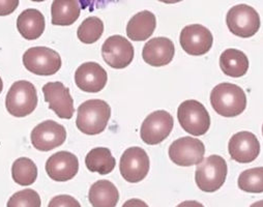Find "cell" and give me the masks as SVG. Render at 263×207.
I'll return each instance as SVG.
<instances>
[{"mask_svg": "<svg viewBox=\"0 0 263 207\" xmlns=\"http://www.w3.org/2000/svg\"><path fill=\"white\" fill-rule=\"evenodd\" d=\"M76 125L85 135H99L105 130L111 116V108L102 100H89L79 106Z\"/></svg>", "mask_w": 263, "mask_h": 207, "instance_id": "6da1fadb", "label": "cell"}, {"mask_svg": "<svg viewBox=\"0 0 263 207\" xmlns=\"http://www.w3.org/2000/svg\"><path fill=\"white\" fill-rule=\"evenodd\" d=\"M214 110L224 117H235L247 107V97L242 88L232 83H221L211 93Z\"/></svg>", "mask_w": 263, "mask_h": 207, "instance_id": "7a4b0ae2", "label": "cell"}, {"mask_svg": "<svg viewBox=\"0 0 263 207\" xmlns=\"http://www.w3.org/2000/svg\"><path fill=\"white\" fill-rule=\"evenodd\" d=\"M227 172V163L222 157L210 156L196 168V184L203 192L214 193L223 186Z\"/></svg>", "mask_w": 263, "mask_h": 207, "instance_id": "3957f363", "label": "cell"}, {"mask_svg": "<svg viewBox=\"0 0 263 207\" xmlns=\"http://www.w3.org/2000/svg\"><path fill=\"white\" fill-rule=\"evenodd\" d=\"M37 106L35 86L28 81L15 82L6 98L8 112L15 117H25L31 114Z\"/></svg>", "mask_w": 263, "mask_h": 207, "instance_id": "277c9868", "label": "cell"}, {"mask_svg": "<svg viewBox=\"0 0 263 207\" xmlns=\"http://www.w3.org/2000/svg\"><path fill=\"white\" fill-rule=\"evenodd\" d=\"M177 117L181 127L193 136L204 135L211 126V116L206 108L198 101L182 102L177 110Z\"/></svg>", "mask_w": 263, "mask_h": 207, "instance_id": "5b68a950", "label": "cell"}, {"mask_svg": "<svg viewBox=\"0 0 263 207\" xmlns=\"http://www.w3.org/2000/svg\"><path fill=\"white\" fill-rule=\"evenodd\" d=\"M23 64L27 71L39 76H52L61 67L60 55L47 47H32L23 55Z\"/></svg>", "mask_w": 263, "mask_h": 207, "instance_id": "8992f818", "label": "cell"}, {"mask_svg": "<svg viewBox=\"0 0 263 207\" xmlns=\"http://www.w3.org/2000/svg\"><path fill=\"white\" fill-rule=\"evenodd\" d=\"M226 23L234 35L251 37L260 28V17L255 9L248 5H237L229 10Z\"/></svg>", "mask_w": 263, "mask_h": 207, "instance_id": "52a82bcc", "label": "cell"}, {"mask_svg": "<svg viewBox=\"0 0 263 207\" xmlns=\"http://www.w3.org/2000/svg\"><path fill=\"white\" fill-rule=\"evenodd\" d=\"M205 147L202 141L192 137H182L169 147L170 160L181 167L199 165L204 158Z\"/></svg>", "mask_w": 263, "mask_h": 207, "instance_id": "ba28073f", "label": "cell"}, {"mask_svg": "<svg viewBox=\"0 0 263 207\" xmlns=\"http://www.w3.org/2000/svg\"><path fill=\"white\" fill-rule=\"evenodd\" d=\"M173 125L174 120L169 112L164 110L155 111L144 119L141 125V139L148 145L160 144L170 135Z\"/></svg>", "mask_w": 263, "mask_h": 207, "instance_id": "9c48e42d", "label": "cell"}, {"mask_svg": "<svg viewBox=\"0 0 263 207\" xmlns=\"http://www.w3.org/2000/svg\"><path fill=\"white\" fill-rule=\"evenodd\" d=\"M149 164V158L143 148L129 147L120 158V174L127 182H140L147 176Z\"/></svg>", "mask_w": 263, "mask_h": 207, "instance_id": "30bf717a", "label": "cell"}, {"mask_svg": "<svg viewBox=\"0 0 263 207\" xmlns=\"http://www.w3.org/2000/svg\"><path fill=\"white\" fill-rule=\"evenodd\" d=\"M31 144L40 152H50L62 145L67 139L64 126L54 120H46L37 124L31 131Z\"/></svg>", "mask_w": 263, "mask_h": 207, "instance_id": "8fae6325", "label": "cell"}, {"mask_svg": "<svg viewBox=\"0 0 263 207\" xmlns=\"http://www.w3.org/2000/svg\"><path fill=\"white\" fill-rule=\"evenodd\" d=\"M134 47L130 42L121 35L108 37L102 46L104 61L116 70L126 67L134 59Z\"/></svg>", "mask_w": 263, "mask_h": 207, "instance_id": "7c38bea8", "label": "cell"}, {"mask_svg": "<svg viewBox=\"0 0 263 207\" xmlns=\"http://www.w3.org/2000/svg\"><path fill=\"white\" fill-rule=\"evenodd\" d=\"M214 42V36L210 29L200 24L185 26L180 33L179 43L185 53L193 56L206 54Z\"/></svg>", "mask_w": 263, "mask_h": 207, "instance_id": "4fadbf2b", "label": "cell"}, {"mask_svg": "<svg viewBox=\"0 0 263 207\" xmlns=\"http://www.w3.org/2000/svg\"><path fill=\"white\" fill-rule=\"evenodd\" d=\"M45 101L49 108L61 119H71L74 115V100L70 89L61 82H49L43 86Z\"/></svg>", "mask_w": 263, "mask_h": 207, "instance_id": "5bb4252c", "label": "cell"}, {"mask_svg": "<svg viewBox=\"0 0 263 207\" xmlns=\"http://www.w3.org/2000/svg\"><path fill=\"white\" fill-rule=\"evenodd\" d=\"M228 149L232 160L247 164L252 163L258 158L260 154V143L253 133L239 131L231 137Z\"/></svg>", "mask_w": 263, "mask_h": 207, "instance_id": "9a60e30c", "label": "cell"}, {"mask_svg": "<svg viewBox=\"0 0 263 207\" xmlns=\"http://www.w3.org/2000/svg\"><path fill=\"white\" fill-rule=\"evenodd\" d=\"M46 171L48 176L55 181L71 180L79 171L78 158L69 152H58L48 159Z\"/></svg>", "mask_w": 263, "mask_h": 207, "instance_id": "2e32d148", "label": "cell"}, {"mask_svg": "<svg viewBox=\"0 0 263 207\" xmlns=\"http://www.w3.org/2000/svg\"><path fill=\"white\" fill-rule=\"evenodd\" d=\"M107 81V72L97 62L82 63L75 73V83L84 92L97 93L104 89Z\"/></svg>", "mask_w": 263, "mask_h": 207, "instance_id": "e0dca14e", "label": "cell"}, {"mask_svg": "<svg viewBox=\"0 0 263 207\" xmlns=\"http://www.w3.org/2000/svg\"><path fill=\"white\" fill-rule=\"evenodd\" d=\"M175 54L173 42L168 37H155L148 41L142 51L143 60L152 66H164L169 64Z\"/></svg>", "mask_w": 263, "mask_h": 207, "instance_id": "ac0fdd59", "label": "cell"}, {"mask_svg": "<svg viewBox=\"0 0 263 207\" xmlns=\"http://www.w3.org/2000/svg\"><path fill=\"white\" fill-rule=\"evenodd\" d=\"M157 27L156 16L149 11H142L136 14L126 25V35L135 42L148 40Z\"/></svg>", "mask_w": 263, "mask_h": 207, "instance_id": "d6986e66", "label": "cell"}, {"mask_svg": "<svg viewBox=\"0 0 263 207\" xmlns=\"http://www.w3.org/2000/svg\"><path fill=\"white\" fill-rule=\"evenodd\" d=\"M19 33L28 41H33L44 33L45 17L35 9H27L22 12L17 19Z\"/></svg>", "mask_w": 263, "mask_h": 207, "instance_id": "ffe728a7", "label": "cell"}, {"mask_svg": "<svg viewBox=\"0 0 263 207\" xmlns=\"http://www.w3.org/2000/svg\"><path fill=\"white\" fill-rule=\"evenodd\" d=\"M88 200L92 207H115L119 200V193L111 181L103 179L90 186Z\"/></svg>", "mask_w": 263, "mask_h": 207, "instance_id": "44dd1931", "label": "cell"}, {"mask_svg": "<svg viewBox=\"0 0 263 207\" xmlns=\"http://www.w3.org/2000/svg\"><path fill=\"white\" fill-rule=\"evenodd\" d=\"M220 66L223 73L232 78H239L249 70L247 55L237 49H227L220 56Z\"/></svg>", "mask_w": 263, "mask_h": 207, "instance_id": "7402d4cb", "label": "cell"}, {"mask_svg": "<svg viewBox=\"0 0 263 207\" xmlns=\"http://www.w3.org/2000/svg\"><path fill=\"white\" fill-rule=\"evenodd\" d=\"M81 9L76 0H55L51 7L52 24L57 26H70L80 17Z\"/></svg>", "mask_w": 263, "mask_h": 207, "instance_id": "603a6c76", "label": "cell"}, {"mask_svg": "<svg viewBox=\"0 0 263 207\" xmlns=\"http://www.w3.org/2000/svg\"><path fill=\"white\" fill-rule=\"evenodd\" d=\"M85 165L90 172L107 175L114 170L116 161L110 149L106 147H97L87 154L85 158Z\"/></svg>", "mask_w": 263, "mask_h": 207, "instance_id": "cb8c5ba5", "label": "cell"}, {"mask_svg": "<svg viewBox=\"0 0 263 207\" xmlns=\"http://www.w3.org/2000/svg\"><path fill=\"white\" fill-rule=\"evenodd\" d=\"M12 176L15 182L20 185H30L37 177V167L28 158H19L12 167Z\"/></svg>", "mask_w": 263, "mask_h": 207, "instance_id": "d4e9b609", "label": "cell"}, {"mask_svg": "<svg viewBox=\"0 0 263 207\" xmlns=\"http://www.w3.org/2000/svg\"><path fill=\"white\" fill-rule=\"evenodd\" d=\"M104 32V23L99 17H88L78 27L77 36L84 44L98 42Z\"/></svg>", "mask_w": 263, "mask_h": 207, "instance_id": "484cf974", "label": "cell"}, {"mask_svg": "<svg viewBox=\"0 0 263 207\" xmlns=\"http://www.w3.org/2000/svg\"><path fill=\"white\" fill-rule=\"evenodd\" d=\"M238 187L247 193H263V167L241 172L238 177Z\"/></svg>", "mask_w": 263, "mask_h": 207, "instance_id": "4316f807", "label": "cell"}, {"mask_svg": "<svg viewBox=\"0 0 263 207\" xmlns=\"http://www.w3.org/2000/svg\"><path fill=\"white\" fill-rule=\"evenodd\" d=\"M40 195L30 189L17 192L8 201L7 207H41Z\"/></svg>", "mask_w": 263, "mask_h": 207, "instance_id": "83f0119b", "label": "cell"}, {"mask_svg": "<svg viewBox=\"0 0 263 207\" xmlns=\"http://www.w3.org/2000/svg\"><path fill=\"white\" fill-rule=\"evenodd\" d=\"M48 207H81V205L70 195H59L51 199Z\"/></svg>", "mask_w": 263, "mask_h": 207, "instance_id": "f1b7e54d", "label": "cell"}, {"mask_svg": "<svg viewBox=\"0 0 263 207\" xmlns=\"http://www.w3.org/2000/svg\"><path fill=\"white\" fill-rule=\"evenodd\" d=\"M18 0H0V16H8L18 8Z\"/></svg>", "mask_w": 263, "mask_h": 207, "instance_id": "f546056e", "label": "cell"}, {"mask_svg": "<svg viewBox=\"0 0 263 207\" xmlns=\"http://www.w3.org/2000/svg\"><path fill=\"white\" fill-rule=\"evenodd\" d=\"M122 207H149V206L140 199H130V200H127L122 205Z\"/></svg>", "mask_w": 263, "mask_h": 207, "instance_id": "4dcf8cb0", "label": "cell"}, {"mask_svg": "<svg viewBox=\"0 0 263 207\" xmlns=\"http://www.w3.org/2000/svg\"><path fill=\"white\" fill-rule=\"evenodd\" d=\"M176 207H204L200 202L198 201H184V202H181L180 204H178Z\"/></svg>", "mask_w": 263, "mask_h": 207, "instance_id": "1f68e13d", "label": "cell"}, {"mask_svg": "<svg viewBox=\"0 0 263 207\" xmlns=\"http://www.w3.org/2000/svg\"><path fill=\"white\" fill-rule=\"evenodd\" d=\"M250 207H263V200H260V201H257V202L253 203Z\"/></svg>", "mask_w": 263, "mask_h": 207, "instance_id": "d6a6232c", "label": "cell"}, {"mask_svg": "<svg viewBox=\"0 0 263 207\" xmlns=\"http://www.w3.org/2000/svg\"><path fill=\"white\" fill-rule=\"evenodd\" d=\"M3 89H4V82H3V79H2V77H0V93H2Z\"/></svg>", "mask_w": 263, "mask_h": 207, "instance_id": "836d02e7", "label": "cell"}, {"mask_svg": "<svg viewBox=\"0 0 263 207\" xmlns=\"http://www.w3.org/2000/svg\"><path fill=\"white\" fill-rule=\"evenodd\" d=\"M262 134H263V124H262Z\"/></svg>", "mask_w": 263, "mask_h": 207, "instance_id": "e575fe53", "label": "cell"}]
</instances>
